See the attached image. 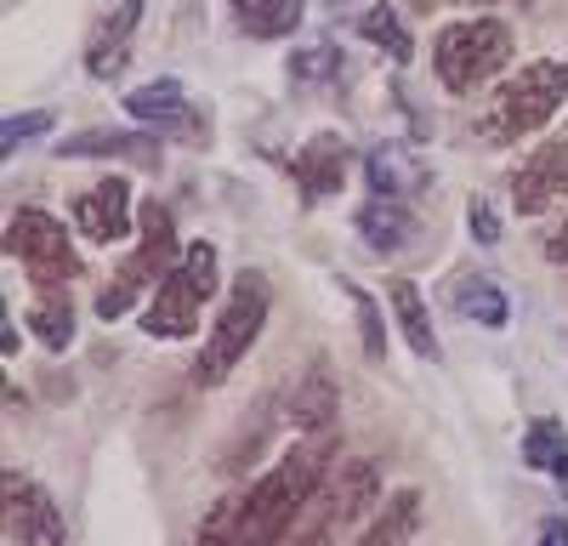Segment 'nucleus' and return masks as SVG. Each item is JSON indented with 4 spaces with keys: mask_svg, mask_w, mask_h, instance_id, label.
<instances>
[{
    "mask_svg": "<svg viewBox=\"0 0 568 546\" xmlns=\"http://www.w3.org/2000/svg\"><path fill=\"white\" fill-rule=\"evenodd\" d=\"M336 462V438L329 433H307L296 449H284L278 462L251 484L222 495L200 524V546H273L278 529L296 518V507L313 495V484Z\"/></svg>",
    "mask_w": 568,
    "mask_h": 546,
    "instance_id": "obj_1",
    "label": "nucleus"
},
{
    "mask_svg": "<svg viewBox=\"0 0 568 546\" xmlns=\"http://www.w3.org/2000/svg\"><path fill=\"white\" fill-rule=\"evenodd\" d=\"M369 507H382V478H375V467L369 462H329V473L313 484V495L278 529L273 546H342L347 529Z\"/></svg>",
    "mask_w": 568,
    "mask_h": 546,
    "instance_id": "obj_2",
    "label": "nucleus"
},
{
    "mask_svg": "<svg viewBox=\"0 0 568 546\" xmlns=\"http://www.w3.org/2000/svg\"><path fill=\"white\" fill-rule=\"evenodd\" d=\"M562 103H568V63H557V58L524 63L495 91V103L484 114V143H495V149L524 143V136H535L557 120Z\"/></svg>",
    "mask_w": 568,
    "mask_h": 546,
    "instance_id": "obj_3",
    "label": "nucleus"
},
{
    "mask_svg": "<svg viewBox=\"0 0 568 546\" xmlns=\"http://www.w3.org/2000/svg\"><path fill=\"white\" fill-rule=\"evenodd\" d=\"M267 307H273L267 273L245 267L240 280L227 285V302H222L216 325H211V342H205V353H200V364H194V382H200V387H222V382L233 376V364L256 347V336H262V325H267Z\"/></svg>",
    "mask_w": 568,
    "mask_h": 546,
    "instance_id": "obj_4",
    "label": "nucleus"
},
{
    "mask_svg": "<svg viewBox=\"0 0 568 546\" xmlns=\"http://www.w3.org/2000/svg\"><path fill=\"white\" fill-rule=\"evenodd\" d=\"M216 245L211 240H194V245H182L176 267L160 280L149 313H142V336H154V342H182V336H194L200 331V318H205V302L216 291Z\"/></svg>",
    "mask_w": 568,
    "mask_h": 546,
    "instance_id": "obj_5",
    "label": "nucleus"
},
{
    "mask_svg": "<svg viewBox=\"0 0 568 546\" xmlns=\"http://www.w3.org/2000/svg\"><path fill=\"white\" fill-rule=\"evenodd\" d=\"M433 63H438V80L455 98H471L478 85H489L506 63H511V29L500 18H460V23H444L438 40H433Z\"/></svg>",
    "mask_w": 568,
    "mask_h": 546,
    "instance_id": "obj_6",
    "label": "nucleus"
},
{
    "mask_svg": "<svg viewBox=\"0 0 568 546\" xmlns=\"http://www.w3.org/2000/svg\"><path fill=\"white\" fill-rule=\"evenodd\" d=\"M176 228H171V211L160 205V200H149L142 205V245L125 256V267H114V280L98 291V318H125L131 313V302H136V291L142 285H154V280H165V273L176 267Z\"/></svg>",
    "mask_w": 568,
    "mask_h": 546,
    "instance_id": "obj_7",
    "label": "nucleus"
},
{
    "mask_svg": "<svg viewBox=\"0 0 568 546\" xmlns=\"http://www.w3.org/2000/svg\"><path fill=\"white\" fill-rule=\"evenodd\" d=\"M7 256L23 262V273L45 291V285H74V273H80V256H74V240H69V228L52 216V211H12L7 222Z\"/></svg>",
    "mask_w": 568,
    "mask_h": 546,
    "instance_id": "obj_8",
    "label": "nucleus"
},
{
    "mask_svg": "<svg viewBox=\"0 0 568 546\" xmlns=\"http://www.w3.org/2000/svg\"><path fill=\"white\" fill-rule=\"evenodd\" d=\"M7 540L12 546H63L69 540V518L40 478L7 473Z\"/></svg>",
    "mask_w": 568,
    "mask_h": 546,
    "instance_id": "obj_9",
    "label": "nucleus"
},
{
    "mask_svg": "<svg viewBox=\"0 0 568 546\" xmlns=\"http://www.w3.org/2000/svg\"><path fill=\"white\" fill-rule=\"evenodd\" d=\"M562 200H568V136L562 143L535 149L524 165L511 171V205L524 216H540V211H551Z\"/></svg>",
    "mask_w": 568,
    "mask_h": 546,
    "instance_id": "obj_10",
    "label": "nucleus"
},
{
    "mask_svg": "<svg viewBox=\"0 0 568 546\" xmlns=\"http://www.w3.org/2000/svg\"><path fill=\"white\" fill-rule=\"evenodd\" d=\"M142 23V0H114V7L98 18L85 40V74L91 80H120L125 63H131V34Z\"/></svg>",
    "mask_w": 568,
    "mask_h": 546,
    "instance_id": "obj_11",
    "label": "nucleus"
},
{
    "mask_svg": "<svg viewBox=\"0 0 568 546\" xmlns=\"http://www.w3.org/2000/svg\"><path fill=\"white\" fill-rule=\"evenodd\" d=\"M74 228L91 245H114L131 234V182L125 176H103L98 189H85L74 200Z\"/></svg>",
    "mask_w": 568,
    "mask_h": 546,
    "instance_id": "obj_12",
    "label": "nucleus"
},
{
    "mask_svg": "<svg viewBox=\"0 0 568 546\" xmlns=\"http://www.w3.org/2000/svg\"><path fill=\"white\" fill-rule=\"evenodd\" d=\"M347 160H353L347 136H336V131H318L313 143L296 154V182H302V200L313 205V200L342 194V182H347Z\"/></svg>",
    "mask_w": 568,
    "mask_h": 546,
    "instance_id": "obj_13",
    "label": "nucleus"
},
{
    "mask_svg": "<svg viewBox=\"0 0 568 546\" xmlns=\"http://www.w3.org/2000/svg\"><path fill=\"white\" fill-rule=\"evenodd\" d=\"M364 182L382 200H409V194L426 189V165H420V154H409L398 143H382V149L364 154Z\"/></svg>",
    "mask_w": 568,
    "mask_h": 546,
    "instance_id": "obj_14",
    "label": "nucleus"
},
{
    "mask_svg": "<svg viewBox=\"0 0 568 546\" xmlns=\"http://www.w3.org/2000/svg\"><path fill=\"white\" fill-rule=\"evenodd\" d=\"M336 410H342L336 376H329L324 358H313L307 376H302L296 393H291V422H296L302 433H329V427H336Z\"/></svg>",
    "mask_w": 568,
    "mask_h": 546,
    "instance_id": "obj_15",
    "label": "nucleus"
},
{
    "mask_svg": "<svg viewBox=\"0 0 568 546\" xmlns=\"http://www.w3.org/2000/svg\"><path fill=\"white\" fill-rule=\"evenodd\" d=\"M353 222H358V240L369 251H382V256H398L404 245H415V216H409L404 200H382V194H375L369 205H358Z\"/></svg>",
    "mask_w": 568,
    "mask_h": 546,
    "instance_id": "obj_16",
    "label": "nucleus"
},
{
    "mask_svg": "<svg viewBox=\"0 0 568 546\" xmlns=\"http://www.w3.org/2000/svg\"><path fill=\"white\" fill-rule=\"evenodd\" d=\"M449 302L460 318H471V325H484V331H506L511 325V302L495 280H484V273H460V280L449 285Z\"/></svg>",
    "mask_w": 568,
    "mask_h": 546,
    "instance_id": "obj_17",
    "label": "nucleus"
},
{
    "mask_svg": "<svg viewBox=\"0 0 568 546\" xmlns=\"http://www.w3.org/2000/svg\"><path fill=\"white\" fill-rule=\"evenodd\" d=\"M420 529V489H393L353 546H409Z\"/></svg>",
    "mask_w": 568,
    "mask_h": 546,
    "instance_id": "obj_18",
    "label": "nucleus"
},
{
    "mask_svg": "<svg viewBox=\"0 0 568 546\" xmlns=\"http://www.w3.org/2000/svg\"><path fill=\"white\" fill-rule=\"evenodd\" d=\"M387 302H393V313H398V331H404L409 353H415V358H433V364H438V336H433V318H426V302H420L415 280H404V273H393V280H387Z\"/></svg>",
    "mask_w": 568,
    "mask_h": 546,
    "instance_id": "obj_19",
    "label": "nucleus"
},
{
    "mask_svg": "<svg viewBox=\"0 0 568 546\" xmlns=\"http://www.w3.org/2000/svg\"><path fill=\"white\" fill-rule=\"evenodd\" d=\"M227 7L251 40H284L302 23V0H227Z\"/></svg>",
    "mask_w": 568,
    "mask_h": 546,
    "instance_id": "obj_20",
    "label": "nucleus"
},
{
    "mask_svg": "<svg viewBox=\"0 0 568 546\" xmlns=\"http://www.w3.org/2000/svg\"><path fill=\"white\" fill-rule=\"evenodd\" d=\"M58 154H63V160H98V154H114V160H154L160 149L149 143V136H136V131H80V136H63Z\"/></svg>",
    "mask_w": 568,
    "mask_h": 546,
    "instance_id": "obj_21",
    "label": "nucleus"
},
{
    "mask_svg": "<svg viewBox=\"0 0 568 546\" xmlns=\"http://www.w3.org/2000/svg\"><path fill=\"white\" fill-rule=\"evenodd\" d=\"M29 331L40 336V347H52V353H63V347L74 342V302H69L63 285H45V291L34 296V307H29Z\"/></svg>",
    "mask_w": 568,
    "mask_h": 546,
    "instance_id": "obj_22",
    "label": "nucleus"
},
{
    "mask_svg": "<svg viewBox=\"0 0 568 546\" xmlns=\"http://www.w3.org/2000/svg\"><path fill=\"white\" fill-rule=\"evenodd\" d=\"M524 467H535V473H546V478H557L568 489V433L551 416L524 427Z\"/></svg>",
    "mask_w": 568,
    "mask_h": 546,
    "instance_id": "obj_23",
    "label": "nucleus"
},
{
    "mask_svg": "<svg viewBox=\"0 0 568 546\" xmlns=\"http://www.w3.org/2000/svg\"><path fill=\"white\" fill-rule=\"evenodd\" d=\"M125 109H131L136 120H149V125H176V120H187L182 80H149V85L125 91Z\"/></svg>",
    "mask_w": 568,
    "mask_h": 546,
    "instance_id": "obj_24",
    "label": "nucleus"
},
{
    "mask_svg": "<svg viewBox=\"0 0 568 546\" xmlns=\"http://www.w3.org/2000/svg\"><path fill=\"white\" fill-rule=\"evenodd\" d=\"M358 34H364L369 46H382V52H387L393 63H409V58H415L409 29H404V18H398L393 7H369V12L358 18Z\"/></svg>",
    "mask_w": 568,
    "mask_h": 546,
    "instance_id": "obj_25",
    "label": "nucleus"
},
{
    "mask_svg": "<svg viewBox=\"0 0 568 546\" xmlns=\"http://www.w3.org/2000/svg\"><path fill=\"white\" fill-rule=\"evenodd\" d=\"M353 307H358L364 353H369V358H387V331H382V307H375V296H364V291L353 285Z\"/></svg>",
    "mask_w": 568,
    "mask_h": 546,
    "instance_id": "obj_26",
    "label": "nucleus"
},
{
    "mask_svg": "<svg viewBox=\"0 0 568 546\" xmlns=\"http://www.w3.org/2000/svg\"><path fill=\"white\" fill-rule=\"evenodd\" d=\"M52 131V109H34V114H12L7 125H0V154H18V143H29V136Z\"/></svg>",
    "mask_w": 568,
    "mask_h": 546,
    "instance_id": "obj_27",
    "label": "nucleus"
},
{
    "mask_svg": "<svg viewBox=\"0 0 568 546\" xmlns=\"http://www.w3.org/2000/svg\"><path fill=\"white\" fill-rule=\"evenodd\" d=\"M466 222H471V234H478L484 245H495V240H500V228H495V211H489V200H471Z\"/></svg>",
    "mask_w": 568,
    "mask_h": 546,
    "instance_id": "obj_28",
    "label": "nucleus"
},
{
    "mask_svg": "<svg viewBox=\"0 0 568 546\" xmlns=\"http://www.w3.org/2000/svg\"><path fill=\"white\" fill-rule=\"evenodd\" d=\"M329 69H336V52H302V58H291L296 80H313V74H329Z\"/></svg>",
    "mask_w": 568,
    "mask_h": 546,
    "instance_id": "obj_29",
    "label": "nucleus"
},
{
    "mask_svg": "<svg viewBox=\"0 0 568 546\" xmlns=\"http://www.w3.org/2000/svg\"><path fill=\"white\" fill-rule=\"evenodd\" d=\"M535 546H568V518H562V513L540 518V535H535Z\"/></svg>",
    "mask_w": 568,
    "mask_h": 546,
    "instance_id": "obj_30",
    "label": "nucleus"
},
{
    "mask_svg": "<svg viewBox=\"0 0 568 546\" xmlns=\"http://www.w3.org/2000/svg\"><path fill=\"white\" fill-rule=\"evenodd\" d=\"M546 256H551V262H568V222L546 234Z\"/></svg>",
    "mask_w": 568,
    "mask_h": 546,
    "instance_id": "obj_31",
    "label": "nucleus"
},
{
    "mask_svg": "<svg viewBox=\"0 0 568 546\" xmlns=\"http://www.w3.org/2000/svg\"><path fill=\"white\" fill-rule=\"evenodd\" d=\"M420 7L433 12V7H489V0H420ZM511 7H529V0H511Z\"/></svg>",
    "mask_w": 568,
    "mask_h": 546,
    "instance_id": "obj_32",
    "label": "nucleus"
}]
</instances>
